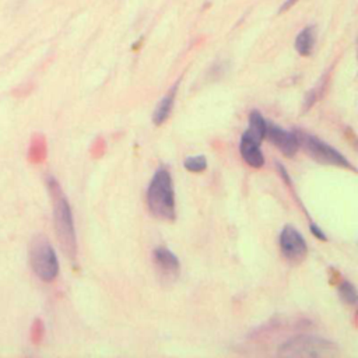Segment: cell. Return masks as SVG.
<instances>
[{"label":"cell","mask_w":358,"mask_h":358,"mask_svg":"<svg viewBox=\"0 0 358 358\" xmlns=\"http://www.w3.org/2000/svg\"><path fill=\"white\" fill-rule=\"evenodd\" d=\"M152 260L162 278L173 280L178 277L180 263L173 252L164 246H158L152 252Z\"/></svg>","instance_id":"obj_8"},{"label":"cell","mask_w":358,"mask_h":358,"mask_svg":"<svg viewBox=\"0 0 358 358\" xmlns=\"http://www.w3.org/2000/svg\"><path fill=\"white\" fill-rule=\"evenodd\" d=\"M266 124L267 120L263 117V115L259 110H252L249 115V127L246 131L262 141L266 134Z\"/></svg>","instance_id":"obj_12"},{"label":"cell","mask_w":358,"mask_h":358,"mask_svg":"<svg viewBox=\"0 0 358 358\" xmlns=\"http://www.w3.org/2000/svg\"><path fill=\"white\" fill-rule=\"evenodd\" d=\"M338 295L348 305H355V302H357V289H355L354 284L347 281V280L340 282Z\"/></svg>","instance_id":"obj_13"},{"label":"cell","mask_w":358,"mask_h":358,"mask_svg":"<svg viewBox=\"0 0 358 358\" xmlns=\"http://www.w3.org/2000/svg\"><path fill=\"white\" fill-rule=\"evenodd\" d=\"M29 263L34 273L46 282L59 274V260L50 242L43 235H36L29 245Z\"/></svg>","instance_id":"obj_4"},{"label":"cell","mask_w":358,"mask_h":358,"mask_svg":"<svg viewBox=\"0 0 358 358\" xmlns=\"http://www.w3.org/2000/svg\"><path fill=\"white\" fill-rule=\"evenodd\" d=\"M295 3H296V0H287V1L281 6V8H280L278 11H280V13H284L285 10H288L289 7H292Z\"/></svg>","instance_id":"obj_16"},{"label":"cell","mask_w":358,"mask_h":358,"mask_svg":"<svg viewBox=\"0 0 358 358\" xmlns=\"http://www.w3.org/2000/svg\"><path fill=\"white\" fill-rule=\"evenodd\" d=\"M296 137L299 141V147H302L313 159H316L320 164L324 165H333L344 169H351L355 171L354 165L336 148L329 145L327 143L322 141L316 136L308 134L305 131L296 130Z\"/></svg>","instance_id":"obj_5"},{"label":"cell","mask_w":358,"mask_h":358,"mask_svg":"<svg viewBox=\"0 0 358 358\" xmlns=\"http://www.w3.org/2000/svg\"><path fill=\"white\" fill-rule=\"evenodd\" d=\"M264 138H268L285 157H294L299 150V141L295 131H287L273 122H267Z\"/></svg>","instance_id":"obj_7"},{"label":"cell","mask_w":358,"mask_h":358,"mask_svg":"<svg viewBox=\"0 0 358 358\" xmlns=\"http://www.w3.org/2000/svg\"><path fill=\"white\" fill-rule=\"evenodd\" d=\"M147 206L150 213L158 220L175 221L176 218L173 182L169 171L164 166L157 169L148 185Z\"/></svg>","instance_id":"obj_2"},{"label":"cell","mask_w":358,"mask_h":358,"mask_svg":"<svg viewBox=\"0 0 358 358\" xmlns=\"http://www.w3.org/2000/svg\"><path fill=\"white\" fill-rule=\"evenodd\" d=\"M309 229H310V232H312L317 239H320V241H326V239H327L326 235H324V232H323L315 222H312V224L309 225Z\"/></svg>","instance_id":"obj_15"},{"label":"cell","mask_w":358,"mask_h":358,"mask_svg":"<svg viewBox=\"0 0 358 358\" xmlns=\"http://www.w3.org/2000/svg\"><path fill=\"white\" fill-rule=\"evenodd\" d=\"M315 45V28L306 27L302 29L295 39V49L302 56H309Z\"/></svg>","instance_id":"obj_11"},{"label":"cell","mask_w":358,"mask_h":358,"mask_svg":"<svg viewBox=\"0 0 358 358\" xmlns=\"http://www.w3.org/2000/svg\"><path fill=\"white\" fill-rule=\"evenodd\" d=\"M178 88V84H175L166 94H165V96L161 99V102L158 103V106L155 108V110H154V113H152V122H154V124H157V126H159V124H162L166 119H168V116H169V113H171V110H172V108H173V103H175V96H176V90Z\"/></svg>","instance_id":"obj_10"},{"label":"cell","mask_w":358,"mask_h":358,"mask_svg":"<svg viewBox=\"0 0 358 358\" xmlns=\"http://www.w3.org/2000/svg\"><path fill=\"white\" fill-rule=\"evenodd\" d=\"M280 249L287 260L291 263H299L308 253V245L301 232L292 225H285L278 236Z\"/></svg>","instance_id":"obj_6"},{"label":"cell","mask_w":358,"mask_h":358,"mask_svg":"<svg viewBox=\"0 0 358 358\" xmlns=\"http://www.w3.org/2000/svg\"><path fill=\"white\" fill-rule=\"evenodd\" d=\"M260 143H262L260 140L249 134L246 130L241 137V143H239L241 157L252 168H262L264 165V155L262 152Z\"/></svg>","instance_id":"obj_9"},{"label":"cell","mask_w":358,"mask_h":358,"mask_svg":"<svg viewBox=\"0 0 358 358\" xmlns=\"http://www.w3.org/2000/svg\"><path fill=\"white\" fill-rule=\"evenodd\" d=\"M183 166L194 173L203 172L207 168V159L204 155H194V157H187L183 161Z\"/></svg>","instance_id":"obj_14"},{"label":"cell","mask_w":358,"mask_h":358,"mask_svg":"<svg viewBox=\"0 0 358 358\" xmlns=\"http://www.w3.org/2000/svg\"><path fill=\"white\" fill-rule=\"evenodd\" d=\"M48 187H49V192L52 196L55 231H56L59 243H60L63 252L70 259H76L77 238H76V228H74V220H73L70 204H69L59 182L55 178H48Z\"/></svg>","instance_id":"obj_1"},{"label":"cell","mask_w":358,"mask_h":358,"mask_svg":"<svg viewBox=\"0 0 358 358\" xmlns=\"http://www.w3.org/2000/svg\"><path fill=\"white\" fill-rule=\"evenodd\" d=\"M281 357H336L338 347L336 343L309 334H298L289 337L278 348Z\"/></svg>","instance_id":"obj_3"}]
</instances>
